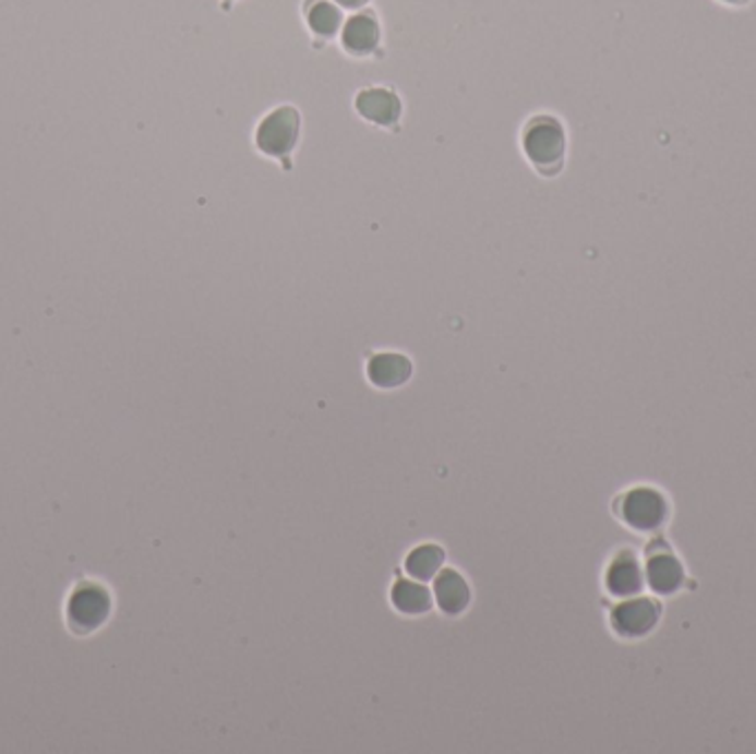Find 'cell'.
Listing matches in <instances>:
<instances>
[{
    "label": "cell",
    "instance_id": "obj_16",
    "mask_svg": "<svg viewBox=\"0 0 756 754\" xmlns=\"http://www.w3.org/2000/svg\"><path fill=\"white\" fill-rule=\"evenodd\" d=\"M723 3H730V5H743V3H747V0H723Z\"/></svg>",
    "mask_w": 756,
    "mask_h": 754
},
{
    "label": "cell",
    "instance_id": "obj_1",
    "mask_svg": "<svg viewBox=\"0 0 756 754\" xmlns=\"http://www.w3.org/2000/svg\"><path fill=\"white\" fill-rule=\"evenodd\" d=\"M113 613V596L103 582L82 579L67 596L64 618L75 637H89L100 631Z\"/></svg>",
    "mask_w": 756,
    "mask_h": 754
},
{
    "label": "cell",
    "instance_id": "obj_11",
    "mask_svg": "<svg viewBox=\"0 0 756 754\" xmlns=\"http://www.w3.org/2000/svg\"><path fill=\"white\" fill-rule=\"evenodd\" d=\"M684 566L670 553H657L648 560V584L659 596H670L684 584Z\"/></svg>",
    "mask_w": 756,
    "mask_h": 754
},
{
    "label": "cell",
    "instance_id": "obj_5",
    "mask_svg": "<svg viewBox=\"0 0 756 754\" xmlns=\"http://www.w3.org/2000/svg\"><path fill=\"white\" fill-rule=\"evenodd\" d=\"M659 622V607L648 598L626 600L613 611V629L622 637H641Z\"/></svg>",
    "mask_w": 756,
    "mask_h": 754
},
{
    "label": "cell",
    "instance_id": "obj_12",
    "mask_svg": "<svg viewBox=\"0 0 756 754\" xmlns=\"http://www.w3.org/2000/svg\"><path fill=\"white\" fill-rule=\"evenodd\" d=\"M607 589L615 598H631L641 591V571L631 553H620L607 573Z\"/></svg>",
    "mask_w": 756,
    "mask_h": 754
},
{
    "label": "cell",
    "instance_id": "obj_13",
    "mask_svg": "<svg viewBox=\"0 0 756 754\" xmlns=\"http://www.w3.org/2000/svg\"><path fill=\"white\" fill-rule=\"evenodd\" d=\"M443 562H445V551L439 544L428 542L409 551V555L405 558V571L409 577L418 582H430L441 573Z\"/></svg>",
    "mask_w": 756,
    "mask_h": 754
},
{
    "label": "cell",
    "instance_id": "obj_8",
    "mask_svg": "<svg viewBox=\"0 0 756 754\" xmlns=\"http://www.w3.org/2000/svg\"><path fill=\"white\" fill-rule=\"evenodd\" d=\"M357 109L363 118L381 127H394L400 118V100L389 89H365L357 98Z\"/></svg>",
    "mask_w": 756,
    "mask_h": 754
},
{
    "label": "cell",
    "instance_id": "obj_10",
    "mask_svg": "<svg viewBox=\"0 0 756 754\" xmlns=\"http://www.w3.org/2000/svg\"><path fill=\"white\" fill-rule=\"evenodd\" d=\"M392 605L403 615H423L434 607V594L418 579H396L392 586Z\"/></svg>",
    "mask_w": 756,
    "mask_h": 754
},
{
    "label": "cell",
    "instance_id": "obj_3",
    "mask_svg": "<svg viewBox=\"0 0 756 754\" xmlns=\"http://www.w3.org/2000/svg\"><path fill=\"white\" fill-rule=\"evenodd\" d=\"M620 514L624 523L637 531H655L668 516V505L659 491L639 487L624 495Z\"/></svg>",
    "mask_w": 756,
    "mask_h": 754
},
{
    "label": "cell",
    "instance_id": "obj_4",
    "mask_svg": "<svg viewBox=\"0 0 756 754\" xmlns=\"http://www.w3.org/2000/svg\"><path fill=\"white\" fill-rule=\"evenodd\" d=\"M299 137V113L295 107L273 111L257 131V146L273 157L288 155Z\"/></svg>",
    "mask_w": 756,
    "mask_h": 754
},
{
    "label": "cell",
    "instance_id": "obj_6",
    "mask_svg": "<svg viewBox=\"0 0 756 754\" xmlns=\"http://www.w3.org/2000/svg\"><path fill=\"white\" fill-rule=\"evenodd\" d=\"M434 605L449 618L465 613L471 605V589L456 569H441L434 577Z\"/></svg>",
    "mask_w": 756,
    "mask_h": 754
},
{
    "label": "cell",
    "instance_id": "obj_7",
    "mask_svg": "<svg viewBox=\"0 0 756 754\" xmlns=\"http://www.w3.org/2000/svg\"><path fill=\"white\" fill-rule=\"evenodd\" d=\"M341 43H344V49L352 56H370L381 43L379 21L370 12L352 16L344 25Z\"/></svg>",
    "mask_w": 756,
    "mask_h": 754
},
{
    "label": "cell",
    "instance_id": "obj_2",
    "mask_svg": "<svg viewBox=\"0 0 756 754\" xmlns=\"http://www.w3.org/2000/svg\"><path fill=\"white\" fill-rule=\"evenodd\" d=\"M566 151V135L562 124L551 116L533 118L525 129V153L536 169L544 176L560 171Z\"/></svg>",
    "mask_w": 756,
    "mask_h": 754
},
{
    "label": "cell",
    "instance_id": "obj_15",
    "mask_svg": "<svg viewBox=\"0 0 756 754\" xmlns=\"http://www.w3.org/2000/svg\"><path fill=\"white\" fill-rule=\"evenodd\" d=\"M334 3L346 8V10H359V8H363L368 3V0H334Z\"/></svg>",
    "mask_w": 756,
    "mask_h": 754
},
{
    "label": "cell",
    "instance_id": "obj_9",
    "mask_svg": "<svg viewBox=\"0 0 756 754\" xmlns=\"http://www.w3.org/2000/svg\"><path fill=\"white\" fill-rule=\"evenodd\" d=\"M411 376V363L403 355L383 352L370 359L368 363V379L383 390H394L407 383Z\"/></svg>",
    "mask_w": 756,
    "mask_h": 754
},
{
    "label": "cell",
    "instance_id": "obj_14",
    "mask_svg": "<svg viewBox=\"0 0 756 754\" xmlns=\"http://www.w3.org/2000/svg\"><path fill=\"white\" fill-rule=\"evenodd\" d=\"M305 19L310 29L321 38H332L341 29V12L327 0H310L305 5Z\"/></svg>",
    "mask_w": 756,
    "mask_h": 754
}]
</instances>
